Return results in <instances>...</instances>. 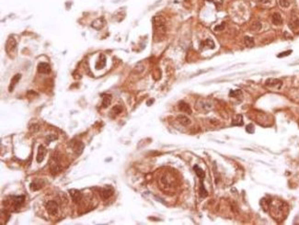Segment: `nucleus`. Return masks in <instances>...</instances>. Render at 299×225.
Listing matches in <instances>:
<instances>
[{"label":"nucleus","mask_w":299,"mask_h":225,"mask_svg":"<svg viewBox=\"0 0 299 225\" xmlns=\"http://www.w3.org/2000/svg\"><path fill=\"white\" fill-rule=\"evenodd\" d=\"M45 154H46V149L43 145H40L39 146V149H38V154H37V162L38 163H41L42 161L44 159L45 157Z\"/></svg>","instance_id":"obj_10"},{"label":"nucleus","mask_w":299,"mask_h":225,"mask_svg":"<svg viewBox=\"0 0 299 225\" xmlns=\"http://www.w3.org/2000/svg\"><path fill=\"white\" fill-rule=\"evenodd\" d=\"M272 23L274 25H276V26H279V25H282L283 24V19H282V17H281V15L279 13H274L272 17Z\"/></svg>","instance_id":"obj_13"},{"label":"nucleus","mask_w":299,"mask_h":225,"mask_svg":"<svg viewBox=\"0 0 299 225\" xmlns=\"http://www.w3.org/2000/svg\"><path fill=\"white\" fill-rule=\"evenodd\" d=\"M13 200H14L15 206L19 207V206H20L23 202H24L25 197H24V196H17V197H14Z\"/></svg>","instance_id":"obj_21"},{"label":"nucleus","mask_w":299,"mask_h":225,"mask_svg":"<svg viewBox=\"0 0 299 225\" xmlns=\"http://www.w3.org/2000/svg\"><path fill=\"white\" fill-rule=\"evenodd\" d=\"M246 131H247L249 133H253L254 132V126L252 124H249L247 127H246Z\"/></svg>","instance_id":"obj_29"},{"label":"nucleus","mask_w":299,"mask_h":225,"mask_svg":"<svg viewBox=\"0 0 299 225\" xmlns=\"http://www.w3.org/2000/svg\"><path fill=\"white\" fill-rule=\"evenodd\" d=\"M21 78V74H15V76H13V78L11 79V83H10V85H9V91H13V88H14V86L17 84V82L20 81V79Z\"/></svg>","instance_id":"obj_14"},{"label":"nucleus","mask_w":299,"mask_h":225,"mask_svg":"<svg viewBox=\"0 0 299 225\" xmlns=\"http://www.w3.org/2000/svg\"><path fill=\"white\" fill-rule=\"evenodd\" d=\"M178 122L180 124H182L183 126H187L191 123V120L189 119V118H187L186 116H183V115H180V116L178 117Z\"/></svg>","instance_id":"obj_16"},{"label":"nucleus","mask_w":299,"mask_h":225,"mask_svg":"<svg viewBox=\"0 0 299 225\" xmlns=\"http://www.w3.org/2000/svg\"><path fill=\"white\" fill-rule=\"evenodd\" d=\"M50 170L52 175H56L61 171V165L56 159H52L50 163Z\"/></svg>","instance_id":"obj_7"},{"label":"nucleus","mask_w":299,"mask_h":225,"mask_svg":"<svg viewBox=\"0 0 299 225\" xmlns=\"http://www.w3.org/2000/svg\"><path fill=\"white\" fill-rule=\"evenodd\" d=\"M291 53H292V51L290 50V51H285V53H280V54H278L277 56L278 57H284V56H287V55H289V54H291Z\"/></svg>","instance_id":"obj_32"},{"label":"nucleus","mask_w":299,"mask_h":225,"mask_svg":"<svg viewBox=\"0 0 299 225\" xmlns=\"http://www.w3.org/2000/svg\"><path fill=\"white\" fill-rule=\"evenodd\" d=\"M38 72L41 74H48L51 72L50 65L47 63H40L39 65H38Z\"/></svg>","instance_id":"obj_9"},{"label":"nucleus","mask_w":299,"mask_h":225,"mask_svg":"<svg viewBox=\"0 0 299 225\" xmlns=\"http://www.w3.org/2000/svg\"><path fill=\"white\" fill-rule=\"evenodd\" d=\"M193 168H194V171H195V173H196V175L198 176V177L200 178L201 181H203V179L204 176H205V174H204L203 170L202 168H200V167H199L198 165H194V167H193Z\"/></svg>","instance_id":"obj_17"},{"label":"nucleus","mask_w":299,"mask_h":225,"mask_svg":"<svg viewBox=\"0 0 299 225\" xmlns=\"http://www.w3.org/2000/svg\"><path fill=\"white\" fill-rule=\"evenodd\" d=\"M207 1H209V2H213V3H214V4L218 7V6H220V5L223 4V2H224V0H207Z\"/></svg>","instance_id":"obj_31"},{"label":"nucleus","mask_w":299,"mask_h":225,"mask_svg":"<svg viewBox=\"0 0 299 225\" xmlns=\"http://www.w3.org/2000/svg\"><path fill=\"white\" fill-rule=\"evenodd\" d=\"M269 209H270V211H271V215L272 216V218L277 221H283L286 217L287 212H288L287 205L284 201L279 200V199H274V200L271 199Z\"/></svg>","instance_id":"obj_1"},{"label":"nucleus","mask_w":299,"mask_h":225,"mask_svg":"<svg viewBox=\"0 0 299 225\" xmlns=\"http://www.w3.org/2000/svg\"><path fill=\"white\" fill-rule=\"evenodd\" d=\"M270 202H271V199H268L266 198H263L261 200V205L262 207V209L264 210L265 211H267L269 210V206H270Z\"/></svg>","instance_id":"obj_19"},{"label":"nucleus","mask_w":299,"mask_h":225,"mask_svg":"<svg viewBox=\"0 0 299 225\" xmlns=\"http://www.w3.org/2000/svg\"><path fill=\"white\" fill-rule=\"evenodd\" d=\"M233 124L238 125V126H240V125H242V124H243V119H242V116H241V115H238V117L235 118V119H234Z\"/></svg>","instance_id":"obj_23"},{"label":"nucleus","mask_w":299,"mask_h":225,"mask_svg":"<svg viewBox=\"0 0 299 225\" xmlns=\"http://www.w3.org/2000/svg\"><path fill=\"white\" fill-rule=\"evenodd\" d=\"M244 41H245V44H246L247 47H252V46H254V40L252 39L251 37L246 36L245 39H244Z\"/></svg>","instance_id":"obj_22"},{"label":"nucleus","mask_w":299,"mask_h":225,"mask_svg":"<svg viewBox=\"0 0 299 225\" xmlns=\"http://www.w3.org/2000/svg\"><path fill=\"white\" fill-rule=\"evenodd\" d=\"M16 49H17V42L15 41V39L13 37H9L7 41V43H6V51H7V53L9 56H12L11 53H15Z\"/></svg>","instance_id":"obj_3"},{"label":"nucleus","mask_w":299,"mask_h":225,"mask_svg":"<svg viewBox=\"0 0 299 225\" xmlns=\"http://www.w3.org/2000/svg\"><path fill=\"white\" fill-rule=\"evenodd\" d=\"M224 27H225V23H222V25L220 26H216L215 28H214V30L215 31H222L223 30V28H224Z\"/></svg>","instance_id":"obj_34"},{"label":"nucleus","mask_w":299,"mask_h":225,"mask_svg":"<svg viewBox=\"0 0 299 225\" xmlns=\"http://www.w3.org/2000/svg\"><path fill=\"white\" fill-rule=\"evenodd\" d=\"M256 1L261 3V4H267V3H269L270 1H271V0H256Z\"/></svg>","instance_id":"obj_35"},{"label":"nucleus","mask_w":299,"mask_h":225,"mask_svg":"<svg viewBox=\"0 0 299 225\" xmlns=\"http://www.w3.org/2000/svg\"><path fill=\"white\" fill-rule=\"evenodd\" d=\"M102 107L103 108H107L111 101V96L110 95H102Z\"/></svg>","instance_id":"obj_18"},{"label":"nucleus","mask_w":299,"mask_h":225,"mask_svg":"<svg viewBox=\"0 0 299 225\" xmlns=\"http://www.w3.org/2000/svg\"><path fill=\"white\" fill-rule=\"evenodd\" d=\"M288 26L292 31H296L297 28H299V18L296 14L293 13L291 15L290 20L288 22Z\"/></svg>","instance_id":"obj_6"},{"label":"nucleus","mask_w":299,"mask_h":225,"mask_svg":"<svg viewBox=\"0 0 299 225\" xmlns=\"http://www.w3.org/2000/svg\"><path fill=\"white\" fill-rule=\"evenodd\" d=\"M229 96L231 97H236V99H241L242 97V91L239 90V89L231 90L230 93H229Z\"/></svg>","instance_id":"obj_20"},{"label":"nucleus","mask_w":299,"mask_h":225,"mask_svg":"<svg viewBox=\"0 0 299 225\" xmlns=\"http://www.w3.org/2000/svg\"><path fill=\"white\" fill-rule=\"evenodd\" d=\"M208 194H207V191H206V189L204 188L203 187V181H201V187H200V196L202 198H205L206 197Z\"/></svg>","instance_id":"obj_25"},{"label":"nucleus","mask_w":299,"mask_h":225,"mask_svg":"<svg viewBox=\"0 0 299 225\" xmlns=\"http://www.w3.org/2000/svg\"><path fill=\"white\" fill-rule=\"evenodd\" d=\"M179 109L181 111L187 113V114L191 113V107L189 106V104L184 102V101H180L179 103Z\"/></svg>","instance_id":"obj_11"},{"label":"nucleus","mask_w":299,"mask_h":225,"mask_svg":"<svg viewBox=\"0 0 299 225\" xmlns=\"http://www.w3.org/2000/svg\"><path fill=\"white\" fill-rule=\"evenodd\" d=\"M104 24H105V22H104L103 19H98L92 23L91 26L94 28H96V30H101V28L104 26Z\"/></svg>","instance_id":"obj_15"},{"label":"nucleus","mask_w":299,"mask_h":225,"mask_svg":"<svg viewBox=\"0 0 299 225\" xmlns=\"http://www.w3.org/2000/svg\"><path fill=\"white\" fill-rule=\"evenodd\" d=\"M46 210L51 215H55L58 211V204L54 200H49L45 205Z\"/></svg>","instance_id":"obj_4"},{"label":"nucleus","mask_w":299,"mask_h":225,"mask_svg":"<svg viewBox=\"0 0 299 225\" xmlns=\"http://www.w3.org/2000/svg\"><path fill=\"white\" fill-rule=\"evenodd\" d=\"M113 195V189L110 188H105L101 190V198L103 199H108Z\"/></svg>","instance_id":"obj_12"},{"label":"nucleus","mask_w":299,"mask_h":225,"mask_svg":"<svg viewBox=\"0 0 299 225\" xmlns=\"http://www.w3.org/2000/svg\"><path fill=\"white\" fill-rule=\"evenodd\" d=\"M69 194H70V196H71L72 200L74 201V202H75V203L79 202V201L81 200V199H82V193L79 191V190L71 189V190H69Z\"/></svg>","instance_id":"obj_8"},{"label":"nucleus","mask_w":299,"mask_h":225,"mask_svg":"<svg viewBox=\"0 0 299 225\" xmlns=\"http://www.w3.org/2000/svg\"><path fill=\"white\" fill-rule=\"evenodd\" d=\"M265 85L267 86H269V88L280 89L283 85V82L279 79H276V78H269L266 80Z\"/></svg>","instance_id":"obj_5"},{"label":"nucleus","mask_w":299,"mask_h":225,"mask_svg":"<svg viewBox=\"0 0 299 225\" xmlns=\"http://www.w3.org/2000/svg\"><path fill=\"white\" fill-rule=\"evenodd\" d=\"M251 30L254 31H258L261 30V24L260 22H258V21L254 22L253 24L251 25Z\"/></svg>","instance_id":"obj_24"},{"label":"nucleus","mask_w":299,"mask_h":225,"mask_svg":"<svg viewBox=\"0 0 299 225\" xmlns=\"http://www.w3.org/2000/svg\"><path fill=\"white\" fill-rule=\"evenodd\" d=\"M279 4L282 8H288L290 6L289 0H279Z\"/></svg>","instance_id":"obj_28"},{"label":"nucleus","mask_w":299,"mask_h":225,"mask_svg":"<svg viewBox=\"0 0 299 225\" xmlns=\"http://www.w3.org/2000/svg\"><path fill=\"white\" fill-rule=\"evenodd\" d=\"M203 46H206V47L210 49H213L214 48V43L213 41H211V40H206L204 42H203Z\"/></svg>","instance_id":"obj_26"},{"label":"nucleus","mask_w":299,"mask_h":225,"mask_svg":"<svg viewBox=\"0 0 299 225\" xmlns=\"http://www.w3.org/2000/svg\"><path fill=\"white\" fill-rule=\"evenodd\" d=\"M122 108L121 106H115L113 108H112V110H111V112H112L115 116L116 115H119L120 113H122Z\"/></svg>","instance_id":"obj_27"},{"label":"nucleus","mask_w":299,"mask_h":225,"mask_svg":"<svg viewBox=\"0 0 299 225\" xmlns=\"http://www.w3.org/2000/svg\"><path fill=\"white\" fill-rule=\"evenodd\" d=\"M153 24H154V33H155V39L158 37H163L166 33V20L161 16H156L153 19Z\"/></svg>","instance_id":"obj_2"},{"label":"nucleus","mask_w":299,"mask_h":225,"mask_svg":"<svg viewBox=\"0 0 299 225\" xmlns=\"http://www.w3.org/2000/svg\"><path fill=\"white\" fill-rule=\"evenodd\" d=\"M41 188H42V186H37V183H31V188L32 190H34V191H35V190L40 189Z\"/></svg>","instance_id":"obj_30"},{"label":"nucleus","mask_w":299,"mask_h":225,"mask_svg":"<svg viewBox=\"0 0 299 225\" xmlns=\"http://www.w3.org/2000/svg\"><path fill=\"white\" fill-rule=\"evenodd\" d=\"M38 130H39V126H38V125L35 124V125H31V131H34V132H36V131H38Z\"/></svg>","instance_id":"obj_33"}]
</instances>
